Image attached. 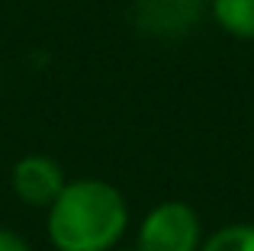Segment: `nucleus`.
Listing matches in <instances>:
<instances>
[{
	"label": "nucleus",
	"instance_id": "1",
	"mask_svg": "<svg viewBox=\"0 0 254 251\" xmlns=\"http://www.w3.org/2000/svg\"><path fill=\"white\" fill-rule=\"evenodd\" d=\"M126 229V196L97 177L64 184L58 200L49 206V239L58 251H110Z\"/></svg>",
	"mask_w": 254,
	"mask_h": 251
},
{
	"label": "nucleus",
	"instance_id": "2",
	"mask_svg": "<svg viewBox=\"0 0 254 251\" xmlns=\"http://www.w3.org/2000/svg\"><path fill=\"white\" fill-rule=\"evenodd\" d=\"M203 222L184 200H168L148 209L135 235V251H199Z\"/></svg>",
	"mask_w": 254,
	"mask_h": 251
},
{
	"label": "nucleus",
	"instance_id": "3",
	"mask_svg": "<svg viewBox=\"0 0 254 251\" xmlns=\"http://www.w3.org/2000/svg\"><path fill=\"white\" fill-rule=\"evenodd\" d=\"M206 6H209L206 0H138L135 23L148 36L177 39V36H187L199 23Z\"/></svg>",
	"mask_w": 254,
	"mask_h": 251
},
{
	"label": "nucleus",
	"instance_id": "7",
	"mask_svg": "<svg viewBox=\"0 0 254 251\" xmlns=\"http://www.w3.org/2000/svg\"><path fill=\"white\" fill-rule=\"evenodd\" d=\"M0 251H32L29 242L23 235H16L13 229H0Z\"/></svg>",
	"mask_w": 254,
	"mask_h": 251
},
{
	"label": "nucleus",
	"instance_id": "5",
	"mask_svg": "<svg viewBox=\"0 0 254 251\" xmlns=\"http://www.w3.org/2000/svg\"><path fill=\"white\" fill-rule=\"evenodd\" d=\"M209 13L222 32L235 39H254V0H209Z\"/></svg>",
	"mask_w": 254,
	"mask_h": 251
},
{
	"label": "nucleus",
	"instance_id": "6",
	"mask_svg": "<svg viewBox=\"0 0 254 251\" xmlns=\"http://www.w3.org/2000/svg\"><path fill=\"white\" fill-rule=\"evenodd\" d=\"M199 251H254V222H232L203 239Z\"/></svg>",
	"mask_w": 254,
	"mask_h": 251
},
{
	"label": "nucleus",
	"instance_id": "4",
	"mask_svg": "<svg viewBox=\"0 0 254 251\" xmlns=\"http://www.w3.org/2000/svg\"><path fill=\"white\" fill-rule=\"evenodd\" d=\"M13 190L26 206H45L58 200L64 190L62 164L49 155H26L13 164Z\"/></svg>",
	"mask_w": 254,
	"mask_h": 251
}]
</instances>
